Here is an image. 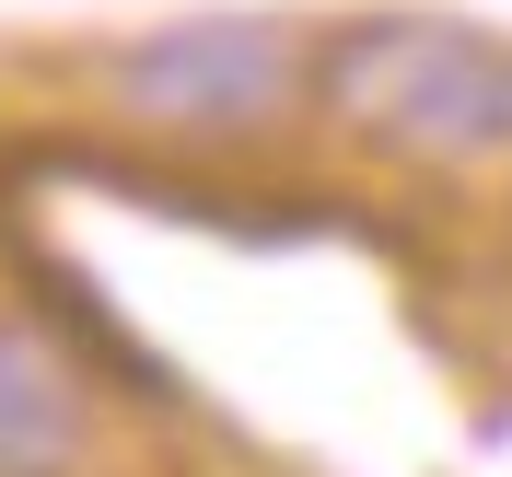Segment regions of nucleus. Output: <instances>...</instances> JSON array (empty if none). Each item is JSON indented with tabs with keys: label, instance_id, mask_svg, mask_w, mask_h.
Here are the masks:
<instances>
[{
	"label": "nucleus",
	"instance_id": "f03ea898",
	"mask_svg": "<svg viewBox=\"0 0 512 477\" xmlns=\"http://www.w3.org/2000/svg\"><path fill=\"white\" fill-rule=\"evenodd\" d=\"M82 94L105 128L187 163H245L315 117V24L280 0H222V12H163L140 35H105L82 59Z\"/></svg>",
	"mask_w": 512,
	"mask_h": 477
},
{
	"label": "nucleus",
	"instance_id": "f257e3e1",
	"mask_svg": "<svg viewBox=\"0 0 512 477\" xmlns=\"http://www.w3.org/2000/svg\"><path fill=\"white\" fill-rule=\"evenodd\" d=\"M315 128L396 175H512V35L373 0L315 24Z\"/></svg>",
	"mask_w": 512,
	"mask_h": 477
},
{
	"label": "nucleus",
	"instance_id": "7ed1b4c3",
	"mask_svg": "<svg viewBox=\"0 0 512 477\" xmlns=\"http://www.w3.org/2000/svg\"><path fill=\"white\" fill-rule=\"evenodd\" d=\"M105 443V408H94V373L47 315L0 303V477H94Z\"/></svg>",
	"mask_w": 512,
	"mask_h": 477
}]
</instances>
